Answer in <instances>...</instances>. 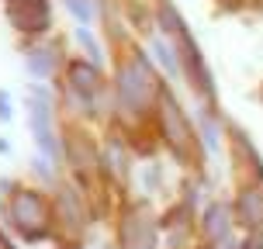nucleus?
Masks as SVG:
<instances>
[{
  "mask_svg": "<svg viewBox=\"0 0 263 249\" xmlns=\"http://www.w3.org/2000/svg\"><path fill=\"white\" fill-rule=\"evenodd\" d=\"M115 90H118V107L128 118H142L153 111V101H156V93H163V87H159L149 55L132 52L128 59H121L115 69Z\"/></svg>",
  "mask_w": 263,
  "mask_h": 249,
  "instance_id": "f257e3e1",
  "label": "nucleus"
},
{
  "mask_svg": "<svg viewBox=\"0 0 263 249\" xmlns=\"http://www.w3.org/2000/svg\"><path fill=\"white\" fill-rule=\"evenodd\" d=\"M7 222L28 246L45 242L52 236V208L35 187H14V194L7 197Z\"/></svg>",
  "mask_w": 263,
  "mask_h": 249,
  "instance_id": "f03ea898",
  "label": "nucleus"
},
{
  "mask_svg": "<svg viewBox=\"0 0 263 249\" xmlns=\"http://www.w3.org/2000/svg\"><path fill=\"white\" fill-rule=\"evenodd\" d=\"M25 101H28V128H31L35 145H39V156L55 163L63 156V142L55 135V121H52V93L45 90L42 83H31Z\"/></svg>",
  "mask_w": 263,
  "mask_h": 249,
  "instance_id": "7ed1b4c3",
  "label": "nucleus"
},
{
  "mask_svg": "<svg viewBox=\"0 0 263 249\" xmlns=\"http://www.w3.org/2000/svg\"><path fill=\"white\" fill-rule=\"evenodd\" d=\"M104 90V76L101 66H93L90 59H69L66 63V104H73L80 114L93 118L97 111V93Z\"/></svg>",
  "mask_w": 263,
  "mask_h": 249,
  "instance_id": "20e7f679",
  "label": "nucleus"
},
{
  "mask_svg": "<svg viewBox=\"0 0 263 249\" xmlns=\"http://www.w3.org/2000/svg\"><path fill=\"white\" fill-rule=\"evenodd\" d=\"M4 17L17 35H45L52 28V0H4Z\"/></svg>",
  "mask_w": 263,
  "mask_h": 249,
  "instance_id": "39448f33",
  "label": "nucleus"
},
{
  "mask_svg": "<svg viewBox=\"0 0 263 249\" xmlns=\"http://www.w3.org/2000/svg\"><path fill=\"white\" fill-rule=\"evenodd\" d=\"M173 39H177V52H180V73L191 80V87H194L197 93L211 97V93H215V80H211V69L204 66V59H201V49H197L191 28H180Z\"/></svg>",
  "mask_w": 263,
  "mask_h": 249,
  "instance_id": "423d86ee",
  "label": "nucleus"
},
{
  "mask_svg": "<svg viewBox=\"0 0 263 249\" xmlns=\"http://www.w3.org/2000/svg\"><path fill=\"white\" fill-rule=\"evenodd\" d=\"M159 128H163V139L170 142V149L184 159L187 145H191V135H187V125H184V114H180L177 101L166 90L159 93Z\"/></svg>",
  "mask_w": 263,
  "mask_h": 249,
  "instance_id": "0eeeda50",
  "label": "nucleus"
},
{
  "mask_svg": "<svg viewBox=\"0 0 263 249\" xmlns=\"http://www.w3.org/2000/svg\"><path fill=\"white\" fill-rule=\"evenodd\" d=\"M153 218L145 215V204L139 201V204H128L125 208V215H121V249H145L156 242V236H153Z\"/></svg>",
  "mask_w": 263,
  "mask_h": 249,
  "instance_id": "6e6552de",
  "label": "nucleus"
},
{
  "mask_svg": "<svg viewBox=\"0 0 263 249\" xmlns=\"http://www.w3.org/2000/svg\"><path fill=\"white\" fill-rule=\"evenodd\" d=\"M239 228H246L250 236H256L263 228V190L260 187H242L236 194V208H232Z\"/></svg>",
  "mask_w": 263,
  "mask_h": 249,
  "instance_id": "1a4fd4ad",
  "label": "nucleus"
},
{
  "mask_svg": "<svg viewBox=\"0 0 263 249\" xmlns=\"http://www.w3.org/2000/svg\"><path fill=\"white\" fill-rule=\"evenodd\" d=\"M52 215L59 218L66 232H80L87 228V211H83V197L73 190V187H59L52 201Z\"/></svg>",
  "mask_w": 263,
  "mask_h": 249,
  "instance_id": "9d476101",
  "label": "nucleus"
},
{
  "mask_svg": "<svg viewBox=\"0 0 263 249\" xmlns=\"http://www.w3.org/2000/svg\"><path fill=\"white\" fill-rule=\"evenodd\" d=\"M59 63H63V55H59L55 42H42V45H28L25 49V69L35 80H52Z\"/></svg>",
  "mask_w": 263,
  "mask_h": 249,
  "instance_id": "9b49d317",
  "label": "nucleus"
},
{
  "mask_svg": "<svg viewBox=\"0 0 263 249\" xmlns=\"http://www.w3.org/2000/svg\"><path fill=\"white\" fill-rule=\"evenodd\" d=\"M232 208L225 204V201H211L208 208L201 211V228H204V239L215 242V246H222L229 232H232Z\"/></svg>",
  "mask_w": 263,
  "mask_h": 249,
  "instance_id": "f8f14e48",
  "label": "nucleus"
},
{
  "mask_svg": "<svg viewBox=\"0 0 263 249\" xmlns=\"http://www.w3.org/2000/svg\"><path fill=\"white\" fill-rule=\"evenodd\" d=\"M153 55H156V63L170 73V76H180V63H177V52H173V45L166 39H153Z\"/></svg>",
  "mask_w": 263,
  "mask_h": 249,
  "instance_id": "ddd939ff",
  "label": "nucleus"
},
{
  "mask_svg": "<svg viewBox=\"0 0 263 249\" xmlns=\"http://www.w3.org/2000/svg\"><path fill=\"white\" fill-rule=\"evenodd\" d=\"M156 17H159V28H163V31H170V35H177L180 28H187V21L180 17V14H177V7H173L170 0H159Z\"/></svg>",
  "mask_w": 263,
  "mask_h": 249,
  "instance_id": "4468645a",
  "label": "nucleus"
},
{
  "mask_svg": "<svg viewBox=\"0 0 263 249\" xmlns=\"http://www.w3.org/2000/svg\"><path fill=\"white\" fill-rule=\"evenodd\" d=\"M197 125H201V142H204V145L211 149V152H215V149H218V121H215V114H211L208 107L201 111Z\"/></svg>",
  "mask_w": 263,
  "mask_h": 249,
  "instance_id": "2eb2a0df",
  "label": "nucleus"
},
{
  "mask_svg": "<svg viewBox=\"0 0 263 249\" xmlns=\"http://www.w3.org/2000/svg\"><path fill=\"white\" fill-rule=\"evenodd\" d=\"M77 42L87 49V59H90L93 66H101V42L93 39V31L90 28H77Z\"/></svg>",
  "mask_w": 263,
  "mask_h": 249,
  "instance_id": "dca6fc26",
  "label": "nucleus"
},
{
  "mask_svg": "<svg viewBox=\"0 0 263 249\" xmlns=\"http://www.w3.org/2000/svg\"><path fill=\"white\" fill-rule=\"evenodd\" d=\"M66 11L80 21V28H87V25H90V17H93V7L87 4V0H66Z\"/></svg>",
  "mask_w": 263,
  "mask_h": 249,
  "instance_id": "f3484780",
  "label": "nucleus"
},
{
  "mask_svg": "<svg viewBox=\"0 0 263 249\" xmlns=\"http://www.w3.org/2000/svg\"><path fill=\"white\" fill-rule=\"evenodd\" d=\"M31 170L39 173V177L45 180V184H52V177H55V173H52V159H45V156H35V159H31Z\"/></svg>",
  "mask_w": 263,
  "mask_h": 249,
  "instance_id": "a211bd4d",
  "label": "nucleus"
},
{
  "mask_svg": "<svg viewBox=\"0 0 263 249\" xmlns=\"http://www.w3.org/2000/svg\"><path fill=\"white\" fill-rule=\"evenodd\" d=\"M7 121H14V101L7 90H0V125H7Z\"/></svg>",
  "mask_w": 263,
  "mask_h": 249,
  "instance_id": "6ab92c4d",
  "label": "nucleus"
},
{
  "mask_svg": "<svg viewBox=\"0 0 263 249\" xmlns=\"http://www.w3.org/2000/svg\"><path fill=\"white\" fill-rule=\"evenodd\" d=\"M236 249H263V236H260V232H256V236H246Z\"/></svg>",
  "mask_w": 263,
  "mask_h": 249,
  "instance_id": "aec40b11",
  "label": "nucleus"
},
{
  "mask_svg": "<svg viewBox=\"0 0 263 249\" xmlns=\"http://www.w3.org/2000/svg\"><path fill=\"white\" fill-rule=\"evenodd\" d=\"M7 152H11V142H7V139L0 135V156H7Z\"/></svg>",
  "mask_w": 263,
  "mask_h": 249,
  "instance_id": "412c9836",
  "label": "nucleus"
},
{
  "mask_svg": "<svg viewBox=\"0 0 263 249\" xmlns=\"http://www.w3.org/2000/svg\"><path fill=\"white\" fill-rule=\"evenodd\" d=\"M0 249H14V246H11V239L4 236V228H0Z\"/></svg>",
  "mask_w": 263,
  "mask_h": 249,
  "instance_id": "4be33fe9",
  "label": "nucleus"
},
{
  "mask_svg": "<svg viewBox=\"0 0 263 249\" xmlns=\"http://www.w3.org/2000/svg\"><path fill=\"white\" fill-rule=\"evenodd\" d=\"M145 249H156V242H153V246H145Z\"/></svg>",
  "mask_w": 263,
  "mask_h": 249,
  "instance_id": "5701e85b",
  "label": "nucleus"
}]
</instances>
